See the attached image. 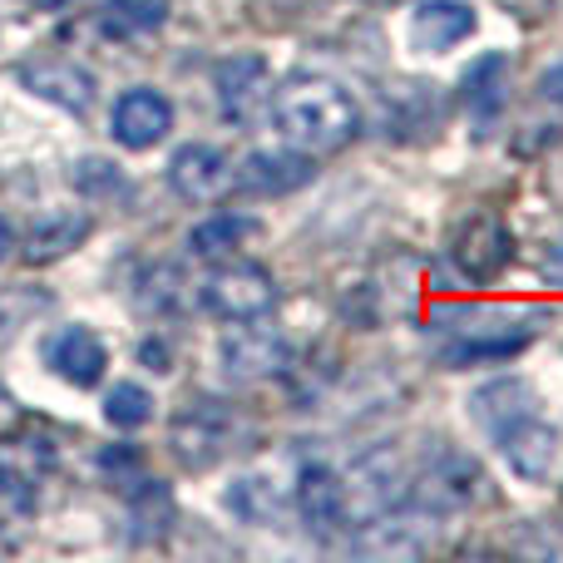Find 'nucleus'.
<instances>
[{"mask_svg": "<svg viewBox=\"0 0 563 563\" xmlns=\"http://www.w3.org/2000/svg\"><path fill=\"white\" fill-rule=\"evenodd\" d=\"M273 119H277L282 139L307 148V154L346 148L361 134L356 99L327 75H291L273 95Z\"/></svg>", "mask_w": 563, "mask_h": 563, "instance_id": "1", "label": "nucleus"}, {"mask_svg": "<svg viewBox=\"0 0 563 563\" xmlns=\"http://www.w3.org/2000/svg\"><path fill=\"white\" fill-rule=\"evenodd\" d=\"M529 341H534V321L529 317L495 307H455L445 341H440V361L445 366H485V361L519 356Z\"/></svg>", "mask_w": 563, "mask_h": 563, "instance_id": "2", "label": "nucleus"}, {"mask_svg": "<svg viewBox=\"0 0 563 563\" xmlns=\"http://www.w3.org/2000/svg\"><path fill=\"white\" fill-rule=\"evenodd\" d=\"M273 301H277L273 273L257 263L218 267V273L203 282V307L213 311L218 321H257L273 311Z\"/></svg>", "mask_w": 563, "mask_h": 563, "instance_id": "3", "label": "nucleus"}, {"mask_svg": "<svg viewBox=\"0 0 563 563\" xmlns=\"http://www.w3.org/2000/svg\"><path fill=\"white\" fill-rule=\"evenodd\" d=\"M450 257L470 282H495L515 263V233L505 228V218L495 213H475L450 243Z\"/></svg>", "mask_w": 563, "mask_h": 563, "instance_id": "4", "label": "nucleus"}, {"mask_svg": "<svg viewBox=\"0 0 563 563\" xmlns=\"http://www.w3.org/2000/svg\"><path fill=\"white\" fill-rule=\"evenodd\" d=\"M15 79L30 89V95L49 99V104L69 109V114H85V109L95 104V75H89L85 65H75V59H65V55L25 59V65L15 69Z\"/></svg>", "mask_w": 563, "mask_h": 563, "instance_id": "5", "label": "nucleus"}, {"mask_svg": "<svg viewBox=\"0 0 563 563\" xmlns=\"http://www.w3.org/2000/svg\"><path fill=\"white\" fill-rule=\"evenodd\" d=\"M168 184H174L178 198L188 203H218V198L233 188V168H228V154L213 144H184L168 164Z\"/></svg>", "mask_w": 563, "mask_h": 563, "instance_id": "6", "label": "nucleus"}, {"mask_svg": "<svg viewBox=\"0 0 563 563\" xmlns=\"http://www.w3.org/2000/svg\"><path fill=\"white\" fill-rule=\"evenodd\" d=\"M45 366L69 386H99L109 371V346L89 327H59L45 336Z\"/></svg>", "mask_w": 563, "mask_h": 563, "instance_id": "7", "label": "nucleus"}, {"mask_svg": "<svg viewBox=\"0 0 563 563\" xmlns=\"http://www.w3.org/2000/svg\"><path fill=\"white\" fill-rule=\"evenodd\" d=\"M109 129H114V139L124 148L144 154V148L164 144V134L174 129V104L158 89H129V95H119Z\"/></svg>", "mask_w": 563, "mask_h": 563, "instance_id": "8", "label": "nucleus"}, {"mask_svg": "<svg viewBox=\"0 0 563 563\" xmlns=\"http://www.w3.org/2000/svg\"><path fill=\"white\" fill-rule=\"evenodd\" d=\"M297 515L311 534H336L341 525H351V505H346V479L327 465H307L297 479Z\"/></svg>", "mask_w": 563, "mask_h": 563, "instance_id": "9", "label": "nucleus"}, {"mask_svg": "<svg viewBox=\"0 0 563 563\" xmlns=\"http://www.w3.org/2000/svg\"><path fill=\"white\" fill-rule=\"evenodd\" d=\"M499 450H505V460H509V470H515L519 479H549V470H554V460H559V430L549 426V420H539V410L534 416H525V420H515L509 430H499Z\"/></svg>", "mask_w": 563, "mask_h": 563, "instance_id": "10", "label": "nucleus"}, {"mask_svg": "<svg viewBox=\"0 0 563 563\" xmlns=\"http://www.w3.org/2000/svg\"><path fill=\"white\" fill-rule=\"evenodd\" d=\"M475 5H465V0H426L410 10V45L420 55H445L460 40L475 35Z\"/></svg>", "mask_w": 563, "mask_h": 563, "instance_id": "11", "label": "nucleus"}, {"mask_svg": "<svg viewBox=\"0 0 563 563\" xmlns=\"http://www.w3.org/2000/svg\"><path fill=\"white\" fill-rule=\"evenodd\" d=\"M223 450H228V416L218 406H194L188 416L174 420V455L188 470L213 465Z\"/></svg>", "mask_w": 563, "mask_h": 563, "instance_id": "12", "label": "nucleus"}, {"mask_svg": "<svg viewBox=\"0 0 563 563\" xmlns=\"http://www.w3.org/2000/svg\"><path fill=\"white\" fill-rule=\"evenodd\" d=\"M213 89H218V109H223L228 119H247L267 89V59L263 55H228L213 75Z\"/></svg>", "mask_w": 563, "mask_h": 563, "instance_id": "13", "label": "nucleus"}, {"mask_svg": "<svg viewBox=\"0 0 563 563\" xmlns=\"http://www.w3.org/2000/svg\"><path fill=\"white\" fill-rule=\"evenodd\" d=\"M238 188L257 198H277V194H291V188L311 184V164L301 154H277V148H263V154H247L243 174H233Z\"/></svg>", "mask_w": 563, "mask_h": 563, "instance_id": "14", "label": "nucleus"}, {"mask_svg": "<svg viewBox=\"0 0 563 563\" xmlns=\"http://www.w3.org/2000/svg\"><path fill=\"white\" fill-rule=\"evenodd\" d=\"M475 485H479V470L470 465L465 455H445V460H435V465L420 475L416 499L426 509L450 515V509H460V505H470V499H475Z\"/></svg>", "mask_w": 563, "mask_h": 563, "instance_id": "15", "label": "nucleus"}, {"mask_svg": "<svg viewBox=\"0 0 563 563\" xmlns=\"http://www.w3.org/2000/svg\"><path fill=\"white\" fill-rule=\"evenodd\" d=\"M470 410H475V420L489 430V435H499V430H509L515 420L534 416L539 396L525 386V380L505 376V380H489V386H479L475 396H470Z\"/></svg>", "mask_w": 563, "mask_h": 563, "instance_id": "16", "label": "nucleus"}, {"mask_svg": "<svg viewBox=\"0 0 563 563\" xmlns=\"http://www.w3.org/2000/svg\"><path fill=\"white\" fill-rule=\"evenodd\" d=\"M282 356H287V351H282V341L267 327H247V331H238V336L223 341V366L233 380L273 376L282 366Z\"/></svg>", "mask_w": 563, "mask_h": 563, "instance_id": "17", "label": "nucleus"}, {"mask_svg": "<svg viewBox=\"0 0 563 563\" xmlns=\"http://www.w3.org/2000/svg\"><path fill=\"white\" fill-rule=\"evenodd\" d=\"M505 79H509V59L505 55H485L465 75V85H460V99H465L470 119H475L479 129L495 124L499 109H505Z\"/></svg>", "mask_w": 563, "mask_h": 563, "instance_id": "18", "label": "nucleus"}, {"mask_svg": "<svg viewBox=\"0 0 563 563\" xmlns=\"http://www.w3.org/2000/svg\"><path fill=\"white\" fill-rule=\"evenodd\" d=\"M89 233V213L79 208H65V213L40 218L25 233V263H49V257H65L69 247H79Z\"/></svg>", "mask_w": 563, "mask_h": 563, "instance_id": "19", "label": "nucleus"}, {"mask_svg": "<svg viewBox=\"0 0 563 563\" xmlns=\"http://www.w3.org/2000/svg\"><path fill=\"white\" fill-rule=\"evenodd\" d=\"M164 15H168L164 0H104L95 10V30L104 40H139L164 25Z\"/></svg>", "mask_w": 563, "mask_h": 563, "instance_id": "20", "label": "nucleus"}, {"mask_svg": "<svg viewBox=\"0 0 563 563\" xmlns=\"http://www.w3.org/2000/svg\"><path fill=\"white\" fill-rule=\"evenodd\" d=\"M426 549H430V539L416 534L406 519H376L356 539V554H376V559H416Z\"/></svg>", "mask_w": 563, "mask_h": 563, "instance_id": "21", "label": "nucleus"}, {"mask_svg": "<svg viewBox=\"0 0 563 563\" xmlns=\"http://www.w3.org/2000/svg\"><path fill=\"white\" fill-rule=\"evenodd\" d=\"M253 238H257V223H253V218L218 213L213 223L194 228V238H188V243H194L198 257H233V253H243Z\"/></svg>", "mask_w": 563, "mask_h": 563, "instance_id": "22", "label": "nucleus"}, {"mask_svg": "<svg viewBox=\"0 0 563 563\" xmlns=\"http://www.w3.org/2000/svg\"><path fill=\"white\" fill-rule=\"evenodd\" d=\"M104 416H109V426H119V430H139L154 420V396H148L139 380H124V386L109 390Z\"/></svg>", "mask_w": 563, "mask_h": 563, "instance_id": "23", "label": "nucleus"}, {"mask_svg": "<svg viewBox=\"0 0 563 563\" xmlns=\"http://www.w3.org/2000/svg\"><path fill=\"white\" fill-rule=\"evenodd\" d=\"M35 311H45V297L20 301V291H0V341H5L15 327H25V317H35Z\"/></svg>", "mask_w": 563, "mask_h": 563, "instance_id": "24", "label": "nucleus"}, {"mask_svg": "<svg viewBox=\"0 0 563 563\" xmlns=\"http://www.w3.org/2000/svg\"><path fill=\"white\" fill-rule=\"evenodd\" d=\"M539 277H544L549 287H563V233L554 243H544V253H539Z\"/></svg>", "mask_w": 563, "mask_h": 563, "instance_id": "25", "label": "nucleus"}, {"mask_svg": "<svg viewBox=\"0 0 563 563\" xmlns=\"http://www.w3.org/2000/svg\"><path fill=\"white\" fill-rule=\"evenodd\" d=\"M539 89H544V99H554V104L563 109V65L544 69V79H539Z\"/></svg>", "mask_w": 563, "mask_h": 563, "instance_id": "26", "label": "nucleus"}, {"mask_svg": "<svg viewBox=\"0 0 563 563\" xmlns=\"http://www.w3.org/2000/svg\"><path fill=\"white\" fill-rule=\"evenodd\" d=\"M25 5H35V10H59V5H69V0H25Z\"/></svg>", "mask_w": 563, "mask_h": 563, "instance_id": "27", "label": "nucleus"}, {"mask_svg": "<svg viewBox=\"0 0 563 563\" xmlns=\"http://www.w3.org/2000/svg\"><path fill=\"white\" fill-rule=\"evenodd\" d=\"M5 253H10V228L0 223V263H5Z\"/></svg>", "mask_w": 563, "mask_h": 563, "instance_id": "28", "label": "nucleus"}]
</instances>
